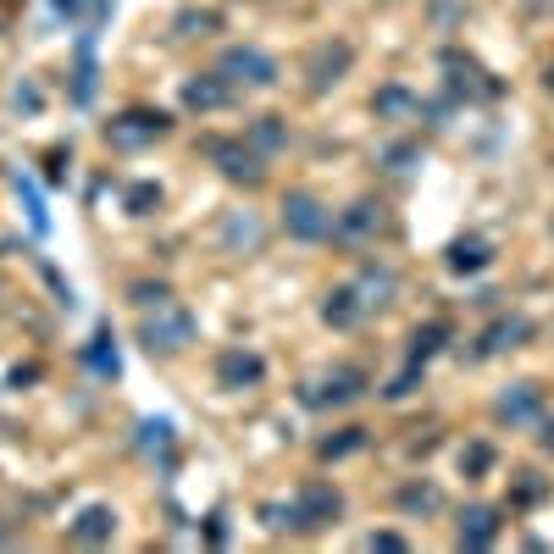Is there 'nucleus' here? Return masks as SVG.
<instances>
[{
    "label": "nucleus",
    "mask_w": 554,
    "mask_h": 554,
    "mask_svg": "<svg viewBox=\"0 0 554 554\" xmlns=\"http://www.w3.org/2000/svg\"><path fill=\"white\" fill-rule=\"evenodd\" d=\"M294 510H300V532H322V527H333V521L344 516V494H338L333 482L311 477V482H300Z\"/></svg>",
    "instance_id": "nucleus-7"
},
{
    "label": "nucleus",
    "mask_w": 554,
    "mask_h": 554,
    "mask_svg": "<svg viewBox=\"0 0 554 554\" xmlns=\"http://www.w3.org/2000/svg\"><path fill=\"white\" fill-rule=\"evenodd\" d=\"M444 338H449V322H427V327H416V333H410V361H416V366L433 361V355L444 350Z\"/></svg>",
    "instance_id": "nucleus-23"
},
{
    "label": "nucleus",
    "mask_w": 554,
    "mask_h": 554,
    "mask_svg": "<svg viewBox=\"0 0 554 554\" xmlns=\"http://www.w3.org/2000/svg\"><path fill=\"white\" fill-rule=\"evenodd\" d=\"M233 100V84L222 73H205V78H189L183 84V106L189 111H222Z\"/></svg>",
    "instance_id": "nucleus-14"
},
{
    "label": "nucleus",
    "mask_w": 554,
    "mask_h": 554,
    "mask_svg": "<svg viewBox=\"0 0 554 554\" xmlns=\"http://www.w3.org/2000/svg\"><path fill=\"white\" fill-rule=\"evenodd\" d=\"M416 156H422L416 145H394V150H383V161H388L394 172H410V161H416Z\"/></svg>",
    "instance_id": "nucleus-34"
},
{
    "label": "nucleus",
    "mask_w": 554,
    "mask_h": 554,
    "mask_svg": "<svg viewBox=\"0 0 554 554\" xmlns=\"http://www.w3.org/2000/svg\"><path fill=\"white\" fill-rule=\"evenodd\" d=\"M488 466H494V449L488 444H471L466 455H460V471H466V477H482Z\"/></svg>",
    "instance_id": "nucleus-32"
},
{
    "label": "nucleus",
    "mask_w": 554,
    "mask_h": 554,
    "mask_svg": "<svg viewBox=\"0 0 554 554\" xmlns=\"http://www.w3.org/2000/svg\"><path fill=\"white\" fill-rule=\"evenodd\" d=\"M283 228L300 244H322V239H333V211L311 189H289L283 194Z\"/></svg>",
    "instance_id": "nucleus-2"
},
{
    "label": "nucleus",
    "mask_w": 554,
    "mask_h": 554,
    "mask_svg": "<svg viewBox=\"0 0 554 554\" xmlns=\"http://www.w3.org/2000/svg\"><path fill=\"white\" fill-rule=\"evenodd\" d=\"M250 145L261 150V156H277V150L289 145V128H283V117H255V122H250Z\"/></svg>",
    "instance_id": "nucleus-22"
},
{
    "label": "nucleus",
    "mask_w": 554,
    "mask_h": 554,
    "mask_svg": "<svg viewBox=\"0 0 554 554\" xmlns=\"http://www.w3.org/2000/svg\"><path fill=\"white\" fill-rule=\"evenodd\" d=\"M543 494H549V482H543L538 471H516V482H510V505L527 510V505H538Z\"/></svg>",
    "instance_id": "nucleus-25"
},
{
    "label": "nucleus",
    "mask_w": 554,
    "mask_h": 554,
    "mask_svg": "<svg viewBox=\"0 0 554 554\" xmlns=\"http://www.w3.org/2000/svg\"><path fill=\"white\" fill-rule=\"evenodd\" d=\"M377 111H383V117H405V111H422V100L394 84V89H383V95H377Z\"/></svg>",
    "instance_id": "nucleus-27"
},
{
    "label": "nucleus",
    "mask_w": 554,
    "mask_h": 554,
    "mask_svg": "<svg viewBox=\"0 0 554 554\" xmlns=\"http://www.w3.org/2000/svg\"><path fill=\"white\" fill-rule=\"evenodd\" d=\"M0 543H6V527H0Z\"/></svg>",
    "instance_id": "nucleus-40"
},
{
    "label": "nucleus",
    "mask_w": 554,
    "mask_h": 554,
    "mask_svg": "<svg viewBox=\"0 0 554 554\" xmlns=\"http://www.w3.org/2000/svg\"><path fill=\"white\" fill-rule=\"evenodd\" d=\"M89 366H95L100 377H117V350H111V327H100V333H95V350H89Z\"/></svg>",
    "instance_id": "nucleus-28"
},
{
    "label": "nucleus",
    "mask_w": 554,
    "mask_h": 554,
    "mask_svg": "<svg viewBox=\"0 0 554 554\" xmlns=\"http://www.w3.org/2000/svg\"><path fill=\"white\" fill-rule=\"evenodd\" d=\"M111 532H117V516H111L106 505H89L84 516L73 521V543H111Z\"/></svg>",
    "instance_id": "nucleus-18"
},
{
    "label": "nucleus",
    "mask_w": 554,
    "mask_h": 554,
    "mask_svg": "<svg viewBox=\"0 0 554 554\" xmlns=\"http://www.w3.org/2000/svg\"><path fill=\"white\" fill-rule=\"evenodd\" d=\"M494 416H499V422H510V427L543 422V388L538 383H510L505 394L494 399Z\"/></svg>",
    "instance_id": "nucleus-10"
},
{
    "label": "nucleus",
    "mask_w": 554,
    "mask_h": 554,
    "mask_svg": "<svg viewBox=\"0 0 554 554\" xmlns=\"http://www.w3.org/2000/svg\"><path fill=\"white\" fill-rule=\"evenodd\" d=\"M217 28H222V17L200 12V6H189V12L172 17V34H178V39H205V34H217Z\"/></svg>",
    "instance_id": "nucleus-24"
},
{
    "label": "nucleus",
    "mask_w": 554,
    "mask_h": 554,
    "mask_svg": "<svg viewBox=\"0 0 554 554\" xmlns=\"http://www.w3.org/2000/svg\"><path fill=\"white\" fill-rule=\"evenodd\" d=\"M366 549H383V554H399V549H405V538H399V532H372V538H366Z\"/></svg>",
    "instance_id": "nucleus-35"
},
{
    "label": "nucleus",
    "mask_w": 554,
    "mask_h": 554,
    "mask_svg": "<svg viewBox=\"0 0 554 554\" xmlns=\"http://www.w3.org/2000/svg\"><path fill=\"white\" fill-rule=\"evenodd\" d=\"M222 244H228V250H261V222L250 217V211H233L228 222H222Z\"/></svg>",
    "instance_id": "nucleus-20"
},
{
    "label": "nucleus",
    "mask_w": 554,
    "mask_h": 554,
    "mask_svg": "<svg viewBox=\"0 0 554 554\" xmlns=\"http://www.w3.org/2000/svg\"><path fill=\"white\" fill-rule=\"evenodd\" d=\"M167 128H172L167 111L133 106V111H122V117L106 122V139H111L117 150H139V145H156V139H167Z\"/></svg>",
    "instance_id": "nucleus-6"
},
{
    "label": "nucleus",
    "mask_w": 554,
    "mask_h": 554,
    "mask_svg": "<svg viewBox=\"0 0 554 554\" xmlns=\"http://www.w3.org/2000/svg\"><path fill=\"white\" fill-rule=\"evenodd\" d=\"M361 444H366V427H344V433L322 438V460H344V455H355Z\"/></svg>",
    "instance_id": "nucleus-26"
},
{
    "label": "nucleus",
    "mask_w": 554,
    "mask_h": 554,
    "mask_svg": "<svg viewBox=\"0 0 554 554\" xmlns=\"http://www.w3.org/2000/svg\"><path fill=\"white\" fill-rule=\"evenodd\" d=\"M366 394V372L361 366H333V372L311 377V383L300 388V399L311 410H338V405H355V399Z\"/></svg>",
    "instance_id": "nucleus-3"
},
{
    "label": "nucleus",
    "mask_w": 554,
    "mask_h": 554,
    "mask_svg": "<svg viewBox=\"0 0 554 554\" xmlns=\"http://www.w3.org/2000/svg\"><path fill=\"white\" fill-rule=\"evenodd\" d=\"M399 289V277L388 272V266H366L361 277H355V294L366 300V311H377V305H388V294Z\"/></svg>",
    "instance_id": "nucleus-17"
},
{
    "label": "nucleus",
    "mask_w": 554,
    "mask_h": 554,
    "mask_svg": "<svg viewBox=\"0 0 554 554\" xmlns=\"http://www.w3.org/2000/svg\"><path fill=\"white\" fill-rule=\"evenodd\" d=\"M73 100H78V106H89V100H95V34H84V45H78V73H73Z\"/></svg>",
    "instance_id": "nucleus-21"
},
{
    "label": "nucleus",
    "mask_w": 554,
    "mask_h": 554,
    "mask_svg": "<svg viewBox=\"0 0 554 554\" xmlns=\"http://www.w3.org/2000/svg\"><path fill=\"white\" fill-rule=\"evenodd\" d=\"M499 527H505V521H499L494 505H466L455 521V543L460 549H488V543L499 538Z\"/></svg>",
    "instance_id": "nucleus-12"
},
{
    "label": "nucleus",
    "mask_w": 554,
    "mask_h": 554,
    "mask_svg": "<svg viewBox=\"0 0 554 554\" xmlns=\"http://www.w3.org/2000/svg\"><path fill=\"white\" fill-rule=\"evenodd\" d=\"M12 100H17L23 111H39V89H34V84H17V95H12Z\"/></svg>",
    "instance_id": "nucleus-36"
},
{
    "label": "nucleus",
    "mask_w": 554,
    "mask_h": 554,
    "mask_svg": "<svg viewBox=\"0 0 554 554\" xmlns=\"http://www.w3.org/2000/svg\"><path fill=\"white\" fill-rule=\"evenodd\" d=\"M194 333H200V322H194V311L178 300H161V305H145V311H139V344H145L150 355H183L194 344Z\"/></svg>",
    "instance_id": "nucleus-1"
},
{
    "label": "nucleus",
    "mask_w": 554,
    "mask_h": 554,
    "mask_svg": "<svg viewBox=\"0 0 554 554\" xmlns=\"http://www.w3.org/2000/svg\"><path fill=\"white\" fill-rule=\"evenodd\" d=\"M377 233H388V211L377 200H355L344 217H333V239H344V244H366Z\"/></svg>",
    "instance_id": "nucleus-9"
},
{
    "label": "nucleus",
    "mask_w": 554,
    "mask_h": 554,
    "mask_svg": "<svg viewBox=\"0 0 554 554\" xmlns=\"http://www.w3.org/2000/svg\"><path fill=\"white\" fill-rule=\"evenodd\" d=\"M488 261H494V250H488L482 239H455V244H449V255H444V266H449V272H460V277L482 272Z\"/></svg>",
    "instance_id": "nucleus-19"
},
{
    "label": "nucleus",
    "mask_w": 554,
    "mask_h": 554,
    "mask_svg": "<svg viewBox=\"0 0 554 554\" xmlns=\"http://www.w3.org/2000/svg\"><path fill=\"white\" fill-rule=\"evenodd\" d=\"M322 322H327V327H338V333H350V327H361V322H366V300L355 294V283H350V289H333V294H327Z\"/></svg>",
    "instance_id": "nucleus-15"
},
{
    "label": "nucleus",
    "mask_w": 554,
    "mask_h": 554,
    "mask_svg": "<svg viewBox=\"0 0 554 554\" xmlns=\"http://www.w3.org/2000/svg\"><path fill=\"white\" fill-rule=\"evenodd\" d=\"M543 84H549V95H554V61H549V73H543Z\"/></svg>",
    "instance_id": "nucleus-39"
},
{
    "label": "nucleus",
    "mask_w": 554,
    "mask_h": 554,
    "mask_svg": "<svg viewBox=\"0 0 554 554\" xmlns=\"http://www.w3.org/2000/svg\"><path fill=\"white\" fill-rule=\"evenodd\" d=\"M139 444H145V449H167L172 444V427L167 422H145V427H139Z\"/></svg>",
    "instance_id": "nucleus-33"
},
{
    "label": "nucleus",
    "mask_w": 554,
    "mask_h": 554,
    "mask_svg": "<svg viewBox=\"0 0 554 554\" xmlns=\"http://www.w3.org/2000/svg\"><path fill=\"white\" fill-rule=\"evenodd\" d=\"M50 6H56V12H67V17H73V12H84V0H50Z\"/></svg>",
    "instance_id": "nucleus-37"
},
{
    "label": "nucleus",
    "mask_w": 554,
    "mask_h": 554,
    "mask_svg": "<svg viewBox=\"0 0 554 554\" xmlns=\"http://www.w3.org/2000/svg\"><path fill=\"white\" fill-rule=\"evenodd\" d=\"M205 156L217 161L222 178L244 183V189H255V183L266 178V156L255 145H244V139H205Z\"/></svg>",
    "instance_id": "nucleus-4"
},
{
    "label": "nucleus",
    "mask_w": 554,
    "mask_h": 554,
    "mask_svg": "<svg viewBox=\"0 0 554 554\" xmlns=\"http://www.w3.org/2000/svg\"><path fill=\"white\" fill-rule=\"evenodd\" d=\"M128 300L145 311V305H161V300H172V294H167V283H128Z\"/></svg>",
    "instance_id": "nucleus-31"
},
{
    "label": "nucleus",
    "mask_w": 554,
    "mask_h": 554,
    "mask_svg": "<svg viewBox=\"0 0 554 554\" xmlns=\"http://www.w3.org/2000/svg\"><path fill=\"white\" fill-rule=\"evenodd\" d=\"M261 377H266V361L255 350H244V344H233V350L217 355V383L233 388V394H239V388H255Z\"/></svg>",
    "instance_id": "nucleus-11"
},
{
    "label": "nucleus",
    "mask_w": 554,
    "mask_h": 554,
    "mask_svg": "<svg viewBox=\"0 0 554 554\" xmlns=\"http://www.w3.org/2000/svg\"><path fill=\"white\" fill-rule=\"evenodd\" d=\"M17 194H23L28 205V222H34V233H50V217H45V200H39V189L28 178H17Z\"/></svg>",
    "instance_id": "nucleus-29"
},
{
    "label": "nucleus",
    "mask_w": 554,
    "mask_h": 554,
    "mask_svg": "<svg viewBox=\"0 0 554 554\" xmlns=\"http://www.w3.org/2000/svg\"><path fill=\"white\" fill-rule=\"evenodd\" d=\"M532 338V322L527 316H499L494 327H488V333H482V344H477V355L482 361H488V355H505V350H521V344H527Z\"/></svg>",
    "instance_id": "nucleus-13"
},
{
    "label": "nucleus",
    "mask_w": 554,
    "mask_h": 554,
    "mask_svg": "<svg viewBox=\"0 0 554 554\" xmlns=\"http://www.w3.org/2000/svg\"><path fill=\"white\" fill-rule=\"evenodd\" d=\"M538 444H543V449H549V455H554V422H543V433H538Z\"/></svg>",
    "instance_id": "nucleus-38"
},
{
    "label": "nucleus",
    "mask_w": 554,
    "mask_h": 554,
    "mask_svg": "<svg viewBox=\"0 0 554 554\" xmlns=\"http://www.w3.org/2000/svg\"><path fill=\"white\" fill-rule=\"evenodd\" d=\"M217 73L228 78L233 89H272L277 84V61L266 56V50H255V45H233V50H222Z\"/></svg>",
    "instance_id": "nucleus-5"
},
{
    "label": "nucleus",
    "mask_w": 554,
    "mask_h": 554,
    "mask_svg": "<svg viewBox=\"0 0 554 554\" xmlns=\"http://www.w3.org/2000/svg\"><path fill=\"white\" fill-rule=\"evenodd\" d=\"M350 61H355V50L344 45V39H327V45H316L311 50V61H305V84L322 95V89H333L338 78L350 73Z\"/></svg>",
    "instance_id": "nucleus-8"
},
{
    "label": "nucleus",
    "mask_w": 554,
    "mask_h": 554,
    "mask_svg": "<svg viewBox=\"0 0 554 554\" xmlns=\"http://www.w3.org/2000/svg\"><path fill=\"white\" fill-rule=\"evenodd\" d=\"M394 505L405 510V516H438V510H444V488H438V482H405L394 494Z\"/></svg>",
    "instance_id": "nucleus-16"
},
{
    "label": "nucleus",
    "mask_w": 554,
    "mask_h": 554,
    "mask_svg": "<svg viewBox=\"0 0 554 554\" xmlns=\"http://www.w3.org/2000/svg\"><path fill=\"white\" fill-rule=\"evenodd\" d=\"M150 205H161V189H156V183H133V189H128V211H133V217H145Z\"/></svg>",
    "instance_id": "nucleus-30"
}]
</instances>
